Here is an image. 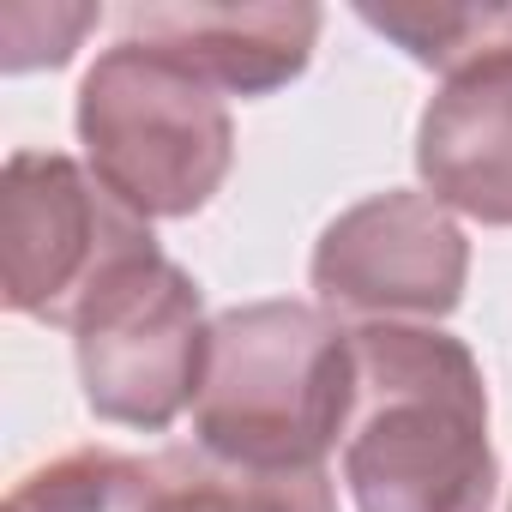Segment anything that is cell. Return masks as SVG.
<instances>
[{
	"mask_svg": "<svg viewBox=\"0 0 512 512\" xmlns=\"http://www.w3.org/2000/svg\"><path fill=\"white\" fill-rule=\"evenodd\" d=\"M151 223L121 205L91 163L67 151H13L0 169V302L43 326L79 314L139 260H151Z\"/></svg>",
	"mask_w": 512,
	"mask_h": 512,
	"instance_id": "4",
	"label": "cell"
},
{
	"mask_svg": "<svg viewBox=\"0 0 512 512\" xmlns=\"http://www.w3.org/2000/svg\"><path fill=\"white\" fill-rule=\"evenodd\" d=\"M350 326L320 302H241L211 320L193 446L247 470H320L350 416Z\"/></svg>",
	"mask_w": 512,
	"mask_h": 512,
	"instance_id": "2",
	"label": "cell"
},
{
	"mask_svg": "<svg viewBox=\"0 0 512 512\" xmlns=\"http://www.w3.org/2000/svg\"><path fill=\"white\" fill-rule=\"evenodd\" d=\"M506 512H512V506H506Z\"/></svg>",
	"mask_w": 512,
	"mask_h": 512,
	"instance_id": "13",
	"label": "cell"
},
{
	"mask_svg": "<svg viewBox=\"0 0 512 512\" xmlns=\"http://www.w3.org/2000/svg\"><path fill=\"white\" fill-rule=\"evenodd\" d=\"M308 284L332 320L434 326L464 302L470 241L434 193L386 187V193L356 199L320 229Z\"/></svg>",
	"mask_w": 512,
	"mask_h": 512,
	"instance_id": "6",
	"label": "cell"
},
{
	"mask_svg": "<svg viewBox=\"0 0 512 512\" xmlns=\"http://www.w3.org/2000/svg\"><path fill=\"white\" fill-rule=\"evenodd\" d=\"M350 416L338 470L356 512H494L500 458L488 386L464 338L440 326H350Z\"/></svg>",
	"mask_w": 512,
	"mask_h": 512,
	"instance_id": "1",
	"label": "cell"
},
{
	"mask_svg": "<svg viewBox=\"0 0 512 512\" xmlns=\"http://www.w3.org/2000/svg\"><path fill=\"white\" fill-rule=\"evenodd\" d=\"M97 25H103V7H7L0 13V67L7 73L67 67L79 37Z\"/></svg>",
	"mask_w": 512,
	"mask_h": 512,
	"instance_id": "12",
	"label": "cell"
},
{
	"mask_svg": "<svg viewBox=\"0 0 512 512\" xmlns=\"http://www.w3.org/2000/svg\"><path fill=\"white\" fill-rule=\"evenodd\" d=\"M356 19L440 79L512 55V0H488V7L482 0H392V7H356Z\"/></svg>",
	"mask_w": 512,
	"mask_h": 512,
	"instance_id": "10",
	"label": "cell"
},
{
	"mask_svg": "<svg viewBox=\"0 0 512 512\" xmlns=\"http://www.w3.org/2000/svg\"><path fill=\"white\" fill-rule=\"evenodd\" d=\"M205 350V296L169 253L127 266L73 326V362L91 416L145 434H163L181 410H193Z\"/></svg>",
	"mask_w": 512,
	"mask_h": 512,
	"instance_id": "5",
	"label": "cell"
},
{
	"mask_svg": "<svg viewBox=\"0 0 512 512\" xmlns=\"http://www.w3.org/2000/svg\"><path fill=\"white\" fill-rule=\"evenodd\" d=\"M151 506H157V458L79 446L13 482L0 512H151Z\"/></svg>",
	"mask_w": 512,
	"mask_h": 512,
	"instance_id": "11",
	"label": "cell"
},
{
	"mask_svg": "<svg viewBox=\"0 0 512 512\" xmlns=\"http://www.w3.org/2000/svg\"><path fill=\"white\" fill-rule=\"evenodd\" d=\"M151 512H338V488L320 470H247L199 446L157 452Z\"/></svg>",
	"mask_w": 512,
	"mask_h": 512,
	"instance_id": "9",
	"label": "cell"
},
{
	"mask_svg": "<svg viewBox=\"0 0 512 512\" xmlns=\"http://www.w3.org/2000/svg\"><path fill=\"white\" fill-rule=\"evenodd\" d=\"M416 175L446 211L512 229V55L440 79L416 121Z\"/></svg>",
	"mask_w": 512,
	"mask_h": 512,
	"instance_id": "8",
	"label": "cell"
},
{
	"mask_svg": "<svg viewBox=\"0 0 512 512\" xmlns=\"http://www.w3.org/2000/svg\"><path fill=\"white\" fill-rule=\"evenodd\" d=\"M73 127L91 175L145 223L205 211L235 163L229 103L127 37H115L79 79Z\"/></svg>",
	"mask_w": 512,
	"mask_h": 512,
	"instance_id": "3",
	"label": "cell"
},
{
	"mask_svg": "<svg viewBox=\"0 0 512 512\" xmlns=\"http://www.w3.org/2000/svg\"><path fill=\"white\" fill-rule=\"evenodd\" d=\"M326 13L308 0H181V7H127L121 37L187 67L217 97H272L314 61Z\"/></svg>",
	"mask_w": 512,
	"mask_h": 512,
	"instance_id": "7",
	"label": "cell"
}]
</instances>
